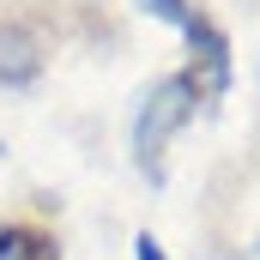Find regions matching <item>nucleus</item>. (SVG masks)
Segmentation results:
<instances>
[{"mask_svg": "<svg viewBox=\"0 0 260 260\" xmlns=\"http://www.w3.org/2000/svg\"><path fill=\"white\" fill-rule=\"evenodd\" d=\"M0 260H61V248L37 224H0Z\"/></svg>", "mask_w": 260, "mask_h": 260, "instance_id": "obj_4", "label": "nucleus"}, {"mask_svg": "<svg viewBox=\"0 0 260 260\" xmlns=\"http://www.w3.org/2000/svg\"><path fill=\"white\" fill-rule=\"evenodd\" d=\"M43 73V43L24 18H0V85H30Z\"/></svg>", "mask_w": 260, "mask_h": 260, "instance_id": "obj_3", "label": "nucleus"}, {"mask_svg": "<svg viewBox=\"0 0 260 260\" xmlns=\"http://www.w3.org/2000/svg\"><path fill=\"white\" fill-rule=\"evenodd\" d=\"M200 109V91L188 85V73H170L151 97H145V109H139V127H133V151H139V164L145 170H157L164 164V145L176 139V127H188V115Z\"/></svg>", "mask_w": 260, "mask_h": 260, "instance_id": "obj_1", "label": "nucleus"}, {"mask_svg": "<svg viewBox=\"0 0 260 260\" xmlns=\"http://www.w3.org/2000/svg\"><path fill=\"white\" fill-rule=\"evenodd\" d=\"M139 260H164V248H157L151 236H139Z\"/></svg>", "mask_w": 260, "mask_h": 260, "instance_id": "obj_6", "label": "nucleus"}, {"mask_svg": "<svg viewBox=\"0 0 260 260\" xmlns=\"http://www.w3.org/2000/svg\"><path fill=\"white\" fill-rule=\"evenodd\" d=\"M151 12L170 18V24H188V18H194V0H151Z\"/></svg>", "mask_w": 260, "mask_h": 260, "instance_id": "obj_5", "label": "nucleus"}, {"mask_svg": "<svg viewBox=\"0 0 260 260\" xmlns=\"http://www.w3.org/2000/svg\"><path fill=\"white\" fill-rule=\"evenodd\" d=\"M188 43H194V61H188V85L200 91V103H212V97H224V85H230V43H224V30L206 18V12H194L188 24Z\"/></svg>", "mask_w": 260, "mask_h": 260, "instance_id": "obj_2", "label": "nucleus"}]
</instances>
